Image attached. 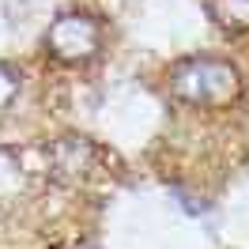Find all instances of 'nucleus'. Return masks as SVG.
Here are the masks:
<instances>
[{"label": "nucleus", "mask_w": 249, "mask_h": 249, "mask_svg": "<svg viewBox=\"0 0 249 249\" xmlns=\"http://www.w3.org/2000/svg\"><path fill=\"white\" fill-rule=\"evenodd\" d=\"M170 91L189 106H227L238 98L242 79H238V68H231L227 61L196 57V61H185L174 68Z\"/></svg>", "instance_id": "obj_1"}, {"label": "nucleus", "mask_w": 249, "mask_h": 249, "mask_svg": "<svg viewBox=\"0 0 249 249\" xmlns=\"http://www.w3.org/2000/svg\"><path fill=\"white\" fill-rule=\"evenodd\" d=\"M102 31L91 16H61L46 34V49L61 61H87L98 53Z\"/></svg>", "instance_id": "obj_2"}, {"label": "nucleus", "mask_w": 249, "mask_h": 249, "mask_svg": "<svg viewBox=\"0 0 249 249\" xmlns=\"http://www.w3.org/2000/svg\"><path fill=\"white\" fill-rule=\"evenodd\" d=\"M223 31H249V0H204Z\"/></svg>", "instance_id": "obj_3"}, {"label": "nucleus", "mask_w": 249, "mask_h": 249, "mask_svg": "<svg viewBox=\"0 0 249 249\" xmlns=\"http://www.w3.org/2000/svg\"><path fill=\"white\" fill-rule=\"evenodd\" d=\"M16 76H12V72H8V68H0V106H8V102H12V94H16Z\"/></svg>", "instance_id": "obj_4"}]
</instances>
